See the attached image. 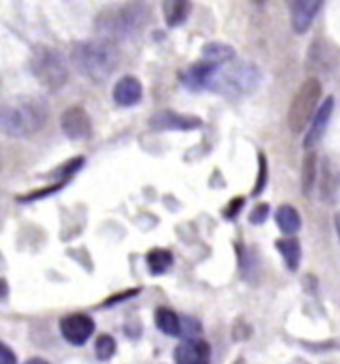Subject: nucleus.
Returning a JSON list of instances; mask_svg holds the SVG:
<instances>
[{
  "label": "nucleus",
  "mask_w": 340,
  "mask_h": 364,
  "mask_svg": "<svg viewBox=\"0 0 340 364\" xmlns=\"http://www.w3.org/2000/svg\"><path fill=\"white\" fill-rule=\"evenodd\" d=\"M292 364H309V363H307V360H300V358H298V360H294Z\"/></svg>",
  "instance_id": "72a5a7b5"
},
{
  "label": "nucleus",
  "mask_w": 340,
  "mask_h": 364,
  "mask_svg": "<svg viewBox=\"0 0 340 364\" xmlns=\"http://www.w3.org/2000/svg\"><path fill=\"white\" fill-rule=\"evenodd\" d=\"M288 9H290V21H292L294 33L304 34L310 28L314 16L322 9V2H319V0H294L288 4Z\"/></svg>",
  "instance_id": "9d476101"
},
{
  "label": "nucleus",
  "mask_w": 340,
  "mask_h": 364,
  "mask_svg": "<svg viewBox=\"0 0 340 364\" xmlns=\"http://www.w3.org/2000/svg\"><path fill=\"white\" fill-rule=\"evenodd\" d=\"M278 252L285 258V264L290 272H297L298 267H300V258H302V248H300V242H298L294 236H282L278 238L277 242Z\"/></svg>",
  "instance_id": "2eb2a0df"
},
{
  "label": "nucleus",
  "mask_w": 340,
  "mask_h": 364,
  "mask_svg": "<svg viewBox=\"0 0 340 364\" xmlns=\"http://www.w3.org/2000/svg\"><path fill=\"white\" fill-rule=\"evenodd\" d=\"M70 60L75 68L92 82H105L117 70L120 63V53L117 44L98 38L76 43L70 50Z\"/></svg>",
  "instance_id": "f03ea898"
},
{
  "label": "nucleus",
  "mask_w": 340,
  "mask_h": 364,
  "mask_svg": "<svg viewBox=\"0 0 340 364\" xmlns=\"http://www.w3.org/2000/svg\"><path fill=\"white\" fill-rule=\"evenodd\" d=\"M60 129H63V132L68 139H88L90 132H92V120H90V114L86 112L85 108L75 105V107H68L63 112V117H60Z\"/></svg>",
  "instance_id": "0eeeda50"
},
{
  "label": "nucleus",
  "mask_w": 340,
  "mask_h": 364,
  "mask_svg": "<svg viewBox=\"0 0 340 364\" xmlns=\"http://www.w3.org/2000/svg\"><path fill=\"white\" fill-rule=\"evenodd\" d=\"M192 11L191 2L186 0H166L162 2V12H164V21L170 28L181 26L182 22L188 18V14Z\"/></svg>",
  "instance_id": "a211bd4d"
},
{
  "label": "nucleus",
  "mask_w": 340,
  "mask_h": 364,
  "mask_svg": "<svg viewBox=\"0 0 340 364\" xmlns=\"http://www.w3.org/2000/svg\"><path fill=\"white\" fill-rule=\"evenodd\" d=\"M154 322H156V328L169 336H179L181 334V316L172 309L166 306H159L154 311Z\"/></svg>",
  "instance_id": "6ab92c4d"
},
{
  "label": "nucleus",
  "mask_w": 340,
  "mask_h": 364,
  "mask_svg": "<svg viewBox=\"0 0 340 364\" xmlns=\"http://www.w3.org/2000/svg\"><path fill=\"white\" fill-rule=\"evenodd\" d=\"M31 73L48 90H60L68 80L64 56L53 46H36L31 56Z\"/></svg>",
  "instance_id": "20e7f679"
},
{
  "label": "nucleus",
  "mask_w": 340,
  "mask_h": 364,
  "mask_svg": "<svg viewBox=\"0 0 340 364\" xmlns=\"http://www.w3.org/2000/svg\"><path fill=\"white\" fill-rule=\"evenodd\" d=\"M95 353L98 360L107 363V360H110V358L115 356V353H117V341H115L110 334H100V336L96 338Z\"/></svg>",
  "instance_id": "4be33fe9"
},
{
  "label": "nucleus",
  "mask_w": 340,
  "mask_h": 364,
  "mask_svg": "<svg viewBox=\"0 0 340 364\" xmlns=\"http://www.w3.org/2000/svg\"><path fill=\"white\" fill-rule=\"evenodd\" d=\"M218 68L213 66L211 63H194L188 68H184L181 73V80L184 85L188 86L191 90H202V88H211L214 86V80H216V73Z\"/></svg>",
  "instance_id": "6e6552de"
},
{
  "label": "nucleus",
  "mask_w": 340,
  "mask_h": 364,
  "mask_svg": "<svg viewBox=\"0 0 340 364\" xmlns=\"http://www.w3.org/2000/svg\"><path fill=\"white\" fill-rule=\"evenodd\" d=\"M275 218H277L280 232H285V236H294L300 230V226H302L298 210L294 206H290V204H280L277 208Z\"/></svg>",
  "instance_id": "f3484780"
},
{
  "label": "nucleus",
  "mask_w": 340,
  "mask_h": 364,
  "mask_svg": "<svg viewBox=\"0 0 340 364\" xmlns=\"http://www.w3.org/2000/svg\"><path fill=\"white\" fill-rule=\"evenodd\" d=\"M112 98L118 107H134L139 105L140 98H142V85L137 76H122L115 85L112 90Z\"/></svg>",
  "instance_id": "4468645a"
},
{
  "label": "nucleus",
  "mask_w": 340,
  "mask_h": 364,
  "mask_svg": "<svg viewBox=\"0 0 340 364\" xmlns=\"http://www.w3.org/2000/svg\"><path fill=\"white\" fill-rule=\"evenodd\" d=\"M83 166H85V156H76V159H70L68 162L60 164L56 171H53L51 174H46V176H56V178H60L63 182H68V178L80 171Z\"/></svg>",
  "instance_id": "5701e85b"
},
{
  "label": "nucleus",
  "mask_w": 340,
  "mask_h": 364,
  "mask_svg": "<svg viewBox=\"0 0 340 364\" xmlns=\"http://www.w3.org/2000/svg\"><path fill=\"white\" fill-rule=\"evenodd\" d=\"M172 252L166 250V248H152L149 255H147V264H149L150 274L159 277V274H164L170 267H172Z\"/></svg>",
  "instance_id": "412c9836"
},
{
  "label": "nucleus",
  "mask_w": 340,
  "mask_h": 364,
  "mask_svg": "<svg viewBox=\"0 0 340 364\" xmlns=\"http://www.w3.org/2000/svg\"><path fill=\"white\" fill-rule=\"evenodd\" d=\"M266 182H268V164H266V156L262 150H258V172H256V182H255V188H253V196H258V194H262L265 191Z\"/></svg>",
  "instance_id": "393cba45"
},
{
  "label": "nucleus",
  "mask_w": 340,
  "mask_h": 364,
  "mask_svg": "<svg viewBox=\"0 0 340 364\" xmlns=\"http://www.w3.org/2000/svg\"><path fill=\"white\" fill-rule=\"evenodd\" d=\"M320 95H322V86H320L319 78H307L300 85L298 92L288 107V129L294 134H300L312 120V114L319 107Z\"/></svg>",
  "instance_id": "39448f33"
},
{
  "label": "nucleus",
  "mask_w": 340,
  "mask_h": 364,
  "mask_svg": "<svg viewBox=\"0 0 340 364\" xmlns=\"http://www.w3.org/2000/svg\"><path fill=\"white\" fill-rule=\"evenodd\" d=\"M0 364H18L14 350L4 343H0Z\"/></svg>",
  "instance_id": "c756f323"
},
{
  "label": "nucleus",
  "mask_w": 340,
  "mask_h": 364,
  "mask_svg": "<svg viewBox=\"0 0 340 364\" xmlns=\"http://www.w3.org/2000/svg\"><path fill=\"white\" fill-rule=\"evenodd\" d=\"M334 228H336V235H339V238H340V213L334 216Z\"/></svg>",
  "instance_id": "473e14b6"
},
{
  "label": "nucleus",
  "mask_w": 340,
  "mask_h": 364,
  "mask_svg": "<svg viewBox=\"0 0 340 364\" xmlns=\"http://www.w3.org/2000/svg\"><path fill=\"white\" fill-rule=\"evenodd\" d=\"M24 364H48L44 358H31V360H26Z\"/></svg>",
  "instance_id": "2f4dec72"
},
{
  "label": "nucleus",
  "mask_w": 340,
  "mask_h": 364,
  "mask_svg": "<svg viewBox=\"0 0 340 364\" xmlns=\"http://www.w3.org/2000/svg\"><path fill=\"white\" fill-rule=\"evenodd\" d=\"M270 215V206L266 203L256 204L255 208H253V213L248 216V220H250V225H262L266 218Z\"/></svg>",
  "instance_id": "bb28decb"
},
{
  "label": "nucleus",
  "mask_w": 340,
  "mask_h": 364,
  "mask_svg": "<svg viewBox=\"0 0 340 364\" xmlns=\"http://www.w3.org/2000/svg\"><path fill=\"white\" fill-rule=\"evenodd\" d=\"M236 53L230 44L224 43H206L202 46V60L204 63H211L213 66H223L226 63H230Z\"/></svg>",
  "instance_id": "dca6fc26"
},
{
  "label": "nucleus",
  "mask_w": 340,
  "mask_h": 364,
  "mask_svg": "<svg viewBox=\"0 0 340 364\" xmlns=\"http://www.w3.org/2000/svg\"><path fill=\"white\" fill-rule=\"evenodd\" d=\"M243 206H245V198H243V196H236V198H233V200L228 203V206L224 208L223 216L226 220H234V218L238 216V213L243 210Z\"/></svg>",
  "instance_id": "cd10ccee"
},
{
  "label": "nucleus",
  "mask_w": 340,
  "mask_h": 364,
  "mask_svg": "<svg viewBox=\"0 0 340 364\" xmlns=\"http://www.w3.org/2000/svg\"><path fill=\"white\" fill-rule=\"evenodd\" d=\"M258 80H260L258 70H256L255 66L246 65H240L233 68V70H228L223 78L224 85L228 86L230 90H236V92H250Z\"/></svg>",
  "instance_id": "ddd939ff"
},
{
  "label": "nucleus",
  "mask_w": 340,
  "mask_h": 364,
  "mask_svg": "<svg viewBox=\"0 0 340 364\" xmlns=\"http://www.w3.org/2000/svg\"><path fill=\"white\" fill-rule=\"evenodd\" d=\"M176 364H211V344L202 338L184 341L174 348Z\"/></svg>",
  "instance_id": "1a4fd4ad"
},
{
  "label": "nucleus",
  "mask_w": 340,
  "mask_h": 364,
  "mask_svg": "<svg viewBox=\"0 0 340 364\" xmlns=\"http://www.w3.org/2000/svg\"><path fill=\"white\" fill-rule=\"evenodd\" d=\"M332 110H334V97H326L324 98V102H322V107L319 108L314 120H312V127H310V130L307 132V136L302 140V146H304V149L312 150L319 144L320 139L324 136L326 127H329L330 122V117H332Z\"/></svg>",
  "instance_id": "f8f14e48"
},
{
  "label": "nucleus",
  "mask_w": 340,
  "mask_h": 364,
  "mask_svg": "<svg viewBox=\"0 0 340 364\" xmlns=\"http://www.w3.org/2000/svg\"><path fill=\"white\" fill-rule=\"evenodd\" d=\"M150 127L156 130H194L201 129L202 120L198 117L179 114L172 110H162L150 118Z\"/></svg>",
  "instance_id": "9b49d317"
},
{
  "label": "nucleus",
  "mask_w": 340,
  "mask_h": 364,
  "mask_svg": "<svg viewBox=\"0 0 340 364\" xmlns=\"http://www.w3.org/2000/svg\"><path fill=\"white\" fill-rule=\"evenodd\" d=\"M149 18V6L144 4H127L120 11L102 12L96 21V31L100 38L117 44L122 38H132L142 31Z\"/></svg>",
  "instance_id": "7ed1b4c3"
},
{
  "label": "nucleus",
  "mask_w": 340,
  "mask_h": 364,
  "mask_svg": "<svg viewBox=\"0 0 340 364\" xmlns=\"http://www.w3.org/2000/svg\"><path fill=\"white\" fill-rule=\"evenodd\" d=\"M140 292V289H130V290H124V292H118L115 296H110L102 302V306H110V304H117L120 300H127V299H132V296H137Z\"/></svg>",
  "instance_id": "c85d7f7f"
},
{
  "label": "nucleus",
  "mask_w": 340,
  "mask_h": 364,
  "mask_svg": "<svg viewBox=\"0 0 340 364\" xmlns=\"http://www.w3.org/2000/svg\"><path fill=\"white\" fill-rule=\"evenodd\" d=\"M95 332V321L85 314V312H73L66 314L60 321V334L66 343L75 344V346H83V344L92 336Z\"/></svg>",
  "instance_id": "423d86ee"
},
{
  "label": "nucleus",
  "mask_w": 340,
  "mask_h": 364,
  "mask_svg": "<svg viewBox=\"0 0 340 364\" xmlns=\"http://www.w3.org/2000/svg\"><path fill=\"white\" fill-rule=\"evenodd\" d=\"M317 168H319V156L314 150H309L302 159V172H300V184H302V194L309 196L314 188L317 181Z\"/></svg>",
  "instance_id": "aec40b11"
},
{
  "label": "nucleus",
  "mask_w": 340,
  "mask_h": 364,
  "mask_svg": "<svg viewBox=\"0 0 340 364\" xmlns=\"http://www.w3.org/2000/svg\"><path fill=\"white\" fill-rule=\"evenodd\" d=\"M64 184H66V182L63 181L54 182V184H48V186H44V188H36V191H32V193L21 194V196H16V200H18V203H34V200H41V198H46V196H51V194L58 193Z\"/></svg>",
  "instance_id": "b1692460"
},
{
  "label": "nucleus",
  "mask_w": 340,
  "mask_h": 364,
  "mask_svg": "<svg viewBox=\"0 0 340 364\" xmlns=\"http://www.w3.org/2000/svg\"><path fill=\"white\" fill-rule=\"evenodd\" d=\"M202 332L201 322L196 321V318H192V316H182L181 318V334L184 341H194V338H198Z\"/></svg>",
  "instance_id": "a878e982"
},
{
  "label": "nucleus",
  "mask_w": 340,
  "mask_h": 364,
  "mask_svg": "<svg viewBox=\"0 0 340 364\" xmlns=\"http://www.w3.org/2000/svg\"><path fill=\"white\" fill-rule=\"evenodd\" d=\"M48 107L43 98L22 97L0 107V132L12 139H28L48 122Z\"/></svg>",
  "instance_id": "f257e3e1"
},
{
  "label": "nucleus",
  "mask_w": 340,
  "mask_h": 364,
  "mask_svg": "<svg viewBox=\"0 0 340 364\" xmlns=\"http://www.w3.org/2000/svg\"><path fill=\"white\" fill-rule=\"evenodd\" d=\"M9 296V282L4 279H0V300H4Z\"/></svg>",
  "instance_id": "7c9ffc66"
}]
</instances>
